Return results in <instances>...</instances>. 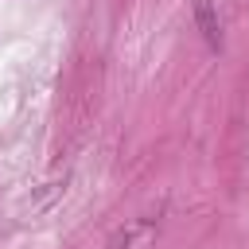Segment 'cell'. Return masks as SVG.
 Returning <instances> with one entry per match:
<instances>
[{
	"instance_id": "cell-1",
	"label": "cell",
	"mask_w": 249,
	"mask_h": 249,
	"mask_svg": "<svg viewBox=\"0 0 249 249\" xmlns=\"http://www.w3.org/2000/svg\"><path fill=\"white\" fill-rule=\"evenodd\" d=\"M195 19H198V31L206 39V47H222V23H218V4L214 0H195Z\"/></svg>"
}]
</instances>
